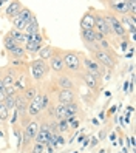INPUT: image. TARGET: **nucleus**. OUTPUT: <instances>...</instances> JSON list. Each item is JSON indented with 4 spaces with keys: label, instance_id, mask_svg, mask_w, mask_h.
<instances>
[{
    "label": "nucleus",
    "instance_id": "nucleus-19",
    "mask_svg": "<svg viewBox=\"0 0 136 153\" xmlns=\"http://www.w3.org/2000/svg\"><path fill=\"white\" fill-rule=\"evenodd\" d=\"M22 94H23V97L26 99V101H31V99H34L36 97V94H37L39 93V87H37V84H31V85H28V87H26L25 90H23V91H20Z\"/></svg>",
    "mask_w": 136,
    "mask_h": 153
},
{
    "label": "nucleus",
    "instance_id": "nucleus-4",
    "mask_svg": "<svg viewBox=\"0 0 136 153\" xmlns=\"http://www.w3.org/2000/svg\"><path fill=\"white\" fill-rule=\"evenodd\" d=\"M104 14V19H105V22H107V26H108V31H110V36H111V40L113 39H127V33L125 30H124V26L121 25V22H119V19H117V16H114L113 13H110V11H105V13H102Z\"/></svg>",
    "mask_w": 136,
    "mask_h": 153
},
{
    "label": "nucleus",
    "instance_id": "nucleus-15",
    "mask_svg": "<svg viewBox=\"0 0 136 153\" xmlns=\"http://www.w3.org/2000/svg\"><path fill=\"white\" fill-rule=\"evenodd\" d=\"M22 10H23V3L19 2V0H14V2H10V3H8L6 10H5V14H6L8 19L13 20L14 17L19 16V13H20Z\"/></svg>",
    "mask_w": 136,
    "mask_h": 153
},
{
    "label": "nucleus",
    "instance_id": "nucleus-13",
    "mask_svg": "<svg viewBox=\"0 0 136 153\" xmlns=\"http://www.w3.org/2000/svg\"><path fill=\"white\" fill-rule=\"evenodd\" d=\"M105 5L108 6V10H110V13H113L114 16H127L129 14V2H117V0H114V2H105Z\"/></svg>",
    "mask_w": 136,
    "mask_h": 153
},
{
    "label": "nucleus",
    "instance_id": "nucleus-27",
    "mask_svg": "<svg viewBox=\"0 0 136 153\" xmlns=\"http://www.w3.org/2000/svg\"><path fill=\"white\" fill-rule=\"evenodd\" d=\"M3 104H5V107H6V110L8 111H14L16 110V94L14 96H6V99L3 101Z\"/></svg>",
    "mask_w": 136,
    "mask_h": 153
},
{
    "label": "nucleus",
    "instance_id": "nucleus-30",
    "mask_svg": "<svg viewBox=\"0 0 136 153\" xmlns=\"http://www.w3.org/2000/svg\"><path fill=\"white\" fill-rule=\"evenodd\" d=\"M30 153H45V146H43V144L34 142L31 146V149H30Z\"/></svg>",
    "mask_w": 136,
    "mask_h": 153
},
{
    "label": "nucleus",
    "instance_id": "nucleus-36",
    "mask_svg": "<svg viewBox=\"0 0 136 153\" xmlns=\"http://www.w3.org/2000/svg\"><path fill=\"white\" fill-rule=\"evenodd\" d=\"M73 153H77V152H73Z\"/></svg>",
    "mask_w": 136,
    "mask_h": 153
},
{
    "label": "nucleus",
    "instance_id": "nucleus-34",
    "mask_svg": "<svg viewBox=\"0 0 136 153\" xmlns=\"http://www.w3.org/2000/svg\"><path fill=\"white\" fill-rule=\"evenodd\" d=\"M84 139H85V136H84V134H80V136H79V138H77V141H79V142H82V141H84Z\"/></svg>",
    "mask_w": 136,
    "mask_h": 153
},
{
    "label": "nucleus",
    "instance_id": "nucleus-2",
    "mask_svg": "<svg viewBox=\"0 0 136 153\" xmlns=\"http://www.w3.org/2000/svg\"><path fill=\"white\" fill-rule=\"evenodd\" d=\"M91 59H94L105 70H113L119 60V57L113 50H96L94 53H91Z\"/></svg>",
    "mask_w": 136,
    "mask_h": 153
},
{
    "label": "nucleus",
    "instance_id": "nucleus-18",
    "mask_svg": "<svg viewBox=\"0 0 136 153\" xmlns=\"http://www.w3.org/2000/svg\"><path fill=\"white\" fill-rule=\"evenodd\" d=\"M53 116L56 121H62V119H67L68 114H67V108H65V104H57L54 102L53 107Z\"/></svg>",
    "mask_w": 136,
    "mask_h": 153
},
{
    "label": "nucleus",
    "instance_id": "nucleus-3",
    "mask_svg": "<svg viewBox=\"0 0 136 153\" xmlns=\"http://www.w3.org/2000/svg\"><path fill=\"white\" fill-rule=\"evenodd\" d=\"M53 84L59 90H76V91H79L80 79L74 74L68 73V71H63V73L53 77Z\"/></svg>",
    "mask_w": 136,
    "mask_h": 153
},
{
    "label": "nucleus",
    "instance_id": "nucleus-8",
    "mask_svg": "<svg viewBox=\"0 0 136 153\" xmlns=\"http://www.w3.org/2000/svg\"><path fill=\"white\" fill-rule=\"evenodd\" d=\"M79 91L76 90H59L54 87L53 93H51V97L54 99V102L57 104H70V102H76L77 101V94Z\"/></svg>",
    "mask_w": 136,
    "mask_h": 153
},
{
    "label": "nucleus",
    "instance_id": "nucleus-33",
    "mask_svg": "<svg viewBox=\"0 0 136 153\" xmlns=\"http://www.w3.org/2000/svg\"><path fill=\"white\" fill-rule=\"evenodd\" d=\"M96 144H97V139H96V138H94V139H91V147H94Z\"/></svg>",
    "mask_w": 136,
    "mask_h": 153
},
{
    "label": "nucleus",
    "instance_id": "nucleus-22",
    "mask_svg": "<svg viewBox=\"0 0 136 153\" xmlns=\"http://www.w3.org/2000/svg\"><path fill=\"white\" fill-rule=\"evenodd\" d=\"M26 36L28 34H34V33H40V25H39V20H37V17L34 16V19L28 23V26L25 28V31H23Z\"/></svg>",
    "mask_w": 136,
    "mask_h": 153
},
{
    "label": "nucleus",
    "instance_id": "nucleus-28",
    "mask_svg": "<svg viewBox=\"0 0 136 153\" xmlns=\"http://www.w3.org/2000/svg\"><path fill=\"white\" fill-rule=\"evenodd\" d=\"M57 133L59 134H62V133H67V131H70V125H68V122H67V119H62V121H57Z\"/></svg>",
    "mask_w": 136,
    "mask_h": 153
},
{
    "label": "nucleus",
    "instance_id": "nucleus-17",
    "mask_svg": "<svg viewBox=\"0 0 136 153\" xmlns=\"http://www.w3.org/2000/svg\"><path fill=\"white\" fill-rule=\"evenodd\" d=\"M6 54H8V60H25L26 51L23 50L22 45H17L14 50H11L10 53H6Z\"/></svg>",
    "mask_w": 136,
    "mask_h": 153
},
{
    "label": "nucleus",
    "instance_id": "nucleus-12",
    "mask_svg": "<svg viewBox=\"0 0 136 153\" xmlns=\"http://www.w3.org/2000/svg\"><path fill=\"white\" fill-rule=\"evenodd\" d=\"M80 39H82V43L85 45V48L90 51V54L97 50L96 39H94V31L93 30H80Z\"/></svg>",
    "mask_w": 136,
    "mask_h": 153
},
{
    "label": "nucleus",
    "instance_id": "nucleus-35",
    "mask_svg": "<svg viewBox=\"0 0 136 153\" xmlns=\"http://www.w3.org/2000/svg\"><path fill=\"white\" fill-rule=\"evenodd\" d=\"M127 88H129V82L124 84V91H125V93H127Z\"/></svg>",
    "mask_w": 136,
    "mask_h": 153
},
{
    "label": "nucleus",
    "instance_id": "nucleus-21",
    "mask_svg": "<svg viewBox=\"0 0 136 153\" xmlns=\"http://www.w3.org/2000/svg\"><path fill=\"white\" fill-rule=\"evenodd\" d=\"M17 45H19V43H17V42L11 37V34H10V33H6V34L3 36V48H5L6 53H10L11 50H14Z\"/></svg>",
    "mask_w": 136,
    "mask_h": 153
},
{
    "label": "nucleus",
    "instance_id": "nucleus-29",
    "mask_svg": "<svg viewBox=\"0 0 136 153\" xmlns=\"http://www.w3.org/2000/svg\"><path fill=\"white\" fill-rule=\"evenodd\" d=\"M8 118H10V111L6 110L3 102H0V121L5 122V121H8Z\"/></svg>",
    "mask_w": 136,
    "mask_h": 153
},
{
    "label": "nucleus",
    "instance_id": "nucleus-25",
    "mask_svg": "<svg viewBox=\"0 0 136 153\" xmlns=\"http://www.w3.org/2000/svg\"><path fill=\"white\" fill-rule=\"evenodd\" d=\"M10 34H11V37L19 43V45H23L25 42H26V36H25V33H20V31H17V30H11L10 31Z\"/></svg>",
    "mask_w": 136,
    "mask_h": 153
},
{
    "label": "nucleus",
    "instance_id": "nucleus-20",
    "mask_svg": "<svg viewBox=\"0 0 136 153\" xmlns=\"http://www.w3.org/2000/svg\"><path fill=\"white\" fill-rule=\"evenodd\" d=\"M53 51H54V47H53V45H42V48H40L39 53H37V54H39L37 59L48 62L50 57H51V54H53Z\"/></svg>",
    "mask_w": 136,
    "mask_h": 153
},
{
    "label": "nucleus",
    "instance_id": "nucleus-7",
    "mask_svg": "<svg viewBox=\"0 0 136 153\" xmlns=\"http://www.w3.org/2000/svg\"><path fill=\"white\" fill-rule=\"evenodd\" d=\"M33 19H34V13L30 10V8L23 6V10L19 13V16L13 19V28L17 30V31H20V33H23L25 28L28 26V23H30Z\"/></svg>",
    "mask_w": 136,
    "mask_h": 153
},
{
    "label": "nucleus",
    "instance_id": "nucleus-26",
    "mask_svg": "<svg viewBox=\"0 0 136 153\" xmlns=\"http://www.w3.org/2000/svg\"><path fill=\"white\" fill-rule=\"evenodd\" d=\"M25 36H26V34H25ZM26 42H33V43H39V45H43V34H42V33L28 34V36H26Z\"/></svg>",
    "mask_w": 136,
    "mask_h": 153
},
{
    "label": "nucleus",
    "instance_id": "nucleus-14",
    "mask_svg": "<svg viewBox=\"0 0 136 153\" xmlns=\"http://www.w3.org/2000/svg\"><path fill=\"white\" fill-rule=\"evenodd\" d=\"M79 79L82 80V82L88 87V90H91V91H97L99 90V87H101V79H97V77H94V76H91V74H88V73H85V71H82V74L79 76Z\"/></svg>",
    "mask_w": 136,
    "mask_h": 153
},
{
    "label": "nucleus",
    "instance_id": "nucleus-31",
    "mask_svg": "<svg viewBox=\"0 0 136 153\" xmlns=\"http://www.w3.org/2000/svg\"><path fill=\"white\" fill-rule=\"evenodd\" d=\"M6 99V93H5V88H2L0 90V102H3Z\"/></svg>",
    "mask_w": 136,
    "mask_h": 153
},
{
    "label": "nucleus",
    "instance_id": "nucleus-32",
    "mask_svg": "<svg viewBox=\"0 0 136 153\" xmlns=\"http://www.w3.org/2000/svg\"><path fill=\"white\" fill-rule=\"evenodd\" d=\"M122 50H127V47H129V42H127V39H124V42H122Z\"/></svg>",
    "mask_w": 136,
    "mask_h": 153
},
{
    "label": "nucleus",
    "instance_id": "nucleus-11",
    "mask_svg": "<svg viewBox=\"0 0 136 153\" xmlns=\"http://www.w3.org/2000/svg\"><path fill=\"white\" fill-rule=\"evenodd\" d=\"M93 16H94V28H93V31L102 34L104 37H107V39L111 40V36H110V31H108L107 22H105V19H104V14H102L101 11H93Z\"/></svg>",
    "mask_w": 136,
    "mask_h": 153
},
{
    "label": "nucleus",
    "instance_id": "nucleus-5",
    "mask_svg": "<svg viewBox=\"0 0 136 153\" xmlns=\"http://www.w3.org/2000/svg\"><path fill=\"white\" fill-rule=\"evenodd\" d=\"M28 70L31 73V77L34 80V84L40 82V80H43L45 77L48 76L50 73V67L45 60H40V59H34L31 62H28Z\"/></svg>",
    "mask_w": 136,
    "mask_h": 153
},
{
    "label": "nucleus",
    "instance_id": "nucleus-23",
    "mask_svg": "<svg viewBox=\"0 0 136 153\" xmlns=\"http://www.w3.org/2000/svg\"><path fill=\"white\" fill-rule=\"evenodd\" d=\"M65 108H67V114L68 118L73 116V118H77V114L80 113V107L77 102H70V104H65Z\"/></svg>",
    "mask_w": 136,
    "mask_h": 153
},
{
    "label": "nucleus",
    "instance_id": "nucleus-9",
    "mask_svg": "<svg viewBox=\"0 0 136 153\" xmlns=\"http://www.w3.org/2000/svg\"><path fill=\"white\" fill-rule=\"evenodd\" d=\"M48 67H50V71L54 74V76H57L60 73H63L65 71V65H63V56H62V50L60 48H56L54 47V51H53V54L50 57V60L47 62Z\"/></svg>",
    "mask_w": 136,
    "mask_h": 153
},
{
    "label": "nucleus",
    "instance_id": "nucleus-1",
    "mask_svg": "<svg viewBox=\"0 0 136 153\" xmlns=\"http://www.w3.org/2000/svg\"><path fill=\"white\" fill-rule=\"evenodd\" d=\"M82 54L77 50H62V56H63V65H65V71L74 74V76H80L82 74Z\"/></svg>",
    "mask_w": 136,
    "mask_h": 153
},
{
    "label": "nucleus",
    "instance_id": "nucleus-6",
    "mask_svg": "<svg viewBox=\"0 0 136 153\" xmlns=\"http://www.w3.org/2000/svg\"><path fill=\"white\" fill-rule=\"evenodd\" d=\"M82 70L85 71V73L91 74V76L101 79V80H102L104 76H105V68L99 65L94 59H91V56L82 54Z\"/></svg>",
    "mask_w": 136,
    "mask_h": 153
},
{
    "label": "nucleus",
    "instance_id": "nucleus-10",
    "mask_svg": "<svg viewBox=\"0 0 136 153\" xmlns=\"http://www.w3.org/2000/svg\"><path fill=\"white\" fill-rule=\"evenodd\" d=\"M42 101H43V91H40L36 94L34 99L28 102V110H26V114H28L30 119H36L39 118L40 113H42Z\"/></svg>",
    "mask_w": 136,
    "mask_h": 153
},
{
    "label": "nucleus",
    "instance_id": "nucleus-24",
    "mask_svg": "<svg viewBox=\"0 0 136 153\" xmlns=\"http://www.w3.org/2000/svg\"><path fill=\"white\" fill-rule=\"evenodd\" d=\"M22 47H23V50L28 53V54H37L39 50L42 48V45H39V43H33V42H25Z\"/></svg>",
    "mask_w": 136,
    "mask_h": 153
},
{
    "label": "nucleus",
    "instance_id": "nucleus-16",
    "mask_svg": "<svg viewBox=\"0 0 136 153\" xmlns=\"http://www.w3.org/2000/svg\"><path fill=\"white\" fill-rule=\"evenodd\" d=\"M94 10H88L82 19H80V30H93L94 28V16H93Z\"/></svg>",
    "mask_w": 136,
    "mask_h": 153
}]
</instances>
